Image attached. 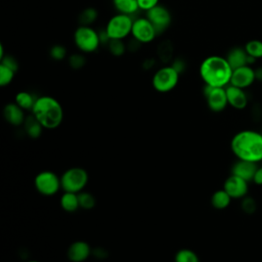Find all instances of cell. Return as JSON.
<instances>
[{
  "instance_id": "4316f807",
  "label": "cell",
  "mask_w": 262,
  "mask_h": 262,
  "mask_svg": "<svg viewBox=\"0 0 262 262\" xmlns=\"http://www.w3.org/2000/svg\"><path fill=\"white\" fill-rule=\"evenodd\" d=\"M97 10L94 7H87L83 9L79 15V23L81 26H91L97 18Z\"/></svg>"
},
{
  "instance_id": "8992f818",
  "label": "cell",
  "mask_w": 262,
  "mask_h": 262,
  "mask_svg": "<svg viewBox=\"0 0 262 262\" xmlns=\"http://www.w3.org/2000/svg\"><path fill=\"white\" fill-rule=\"evenodd\" d=\"M179 76L180 75L171 66H164L154 74L151 85L158 92H170L177 86Z\"/></svg>"
},
{
  "instance_id": "60d3db41",
  "label": "cell",
  "mask_w": 262,
  "mask_h": 262,
  "mask_svg": "<svg viewBox=\"0 0 262 262\" xmlns=\"http://www.w3.org/2000/svg\"><path fill=\"white\" fill-rule=\"evenodd\" d=\"M255 77L256 80L262 82V67H258L257 69H255Z\"/></svg>"
},
{
  "instance_id": "9c48e42d",
  "label": "cell",
  "mask_w": 262,
  "mask_h": 262,
  "mask_svg": "<svg viewBox=\"0 0 262 262\" xmlns=\"http://www.w3.org/2000/svg\"><path fill=\"white\" fill-rule=\"evenodd\" d=\"M204 95L208 107L214 113H220L228 105L225 87H212L205 85Z\"/></svg>"
},
{
  "instance_id": "7a4b0ae2",
  "label": "cell",
  "mask_w": 262,
  "mask_h": 262,
  "mask_svg": "<svg viewBox=\"0 0 262 262\" xmlns=\"http://www.w3.org/2000/svg\"><path fill=\"white\" fill-rule=\"evenodd\" d=\"M232 71L227 59L220 55H210L200 66L202 80L205 85L212 87H226L229 85Z\"/></svg>"
},
{
  "instance_id": "30bf717a",
  "label": "cell",
  "mask_w": 262,
  "mask_h": 262,
  "mask_svg": "<svg viewBox=\"0 0 262 262\" xmlns=\"http://www.w3.org/2000/svg\"><path fill=\"white\" fill-rule=\"evenodd\" d=\"M131 35L132 38L137 40L139 43L146 44L152 42L158 34L151 23L145 16L138 17L133 20Z\"/></svg>"
},
{
  "instance_id": "6da1fadb",
  "label": "cell",
  "mask_w": 262,
  "mask_h": 262,
  "mask_svg": "<svg viewBox=\"0 0 262 262\" xmlns=\"http://www.w3.org/2000/svg\"><path fill=\"white\" fill-rule=\"evenodd\" d=\"M230 148L237 160L262 162V132L255 130H242L233 135Z\"/></svg>"
},
{
  "instance_id": "5bb4252c",
  "label": "cell",
  "mask_w": 262,
  "mask_h": 262,
  "mask_svg": "<svg viewBox=\"0 0 262 262\" xmlns=\"http://www.w3.org/2000/svg\"><path fill=\"white\" fill-rule=\"evenodd\" d=\"M91 255L92 248L85 241H76L67 250V257L71 262H85Z\"/></svg>"
},
{
  "instance_id": "f546056e",
  "label": "cell",
  "mask_w": 262,
  "mask_h": 262,
  "mask_svg": "<svg viewBox=\"0 0 262 262\" xmlns=\"http://www.w3.org/2000/svg\"><path fill=\"white\" fill-rule=\"evenodd\" d=\"M15 73L16 72L11 70L10 68L0 63V86L5 87L9 85L12 82Z\"/></svg>"
},
{
  "instance_id": "44dd1931",
  "label": "cell",
  "mask_w": 262,
  "mask_h": 262,
  "mask_svg": "<svg viewBox=\"0 0 262 262\" xmlns=\"http://www.w3.org/2000/svg\"><path fill=\"white\" fill-rule=\"evenodd\" d=\"M231 200V196L222 188L213 192L211 196V205L216 210H224L230 205Z\"/></svg>"
},
{
  "instance_id": "4fadbf2b",
  "label": "cell",
  "mask_w": 262,
  "mask_h": 262,
  "mask_svg": "<svg viewBox=\"0 0 262 262\" xmlns=\"http://www.w3.org/2000/svg\"><path fill=\"white\" fill-rule=\"evenodd\" d=\"M249 182L236 175L231 174L226 178L223 189L231 196V199H243L248 194Z\"/></svg>"
},
{
  "instance_id": "4dcf8cb0",
  "label": "cell",
  "mask_w": 262,
  "mask_h": 262,
  "mask_svg": "<svg viewBox=\"0 0 262 262\" xmlns=\"http://www.w3.org/2000/svg\"><path fill=\"white\" fill-rule=\"evenodd\" d=\"M241 208L245 213L253 214L257 209V203H256L255 199H253L252 196H247L246 195L245 198L242 199Z\"/></svg>"
},
{
  "instance_id": "ac0fdd59",
  "label": "cell",
  "mask_w": 262,
  "mask_h": 262,
  "mask_svg": "<svg viewBox=\"0 0 262 262\" xmlns=\"http://www.w3.org/2000/svg\"><path fill=\"white\" fill-rule=\"evenodd\" d=\"M248 57H249V55L247 54L245 48H243V47L231 48L225 56V58L227 59L228 63L232 68V70L248 64Z\"/></svg>"
},
{
  "instance_id": "9a60e30c",
  "label": "cell",
  "mask_w": 262,
  "mask_h": 262,
  "mask_svg": "<svg viewBox=\"0 0 262 262\" xmlns=\"http://www.w3.org/2000/svg\"><path fill=\"white\" fill-rule=\"evenodd\" d=\"M228 104L235 110H244L249 102L248 95L245 89L238 88L233 85H227L225 87Z\"/></svg>"
},
{
  "instance_id": "cb8c5ba5",
  "label": "cell",
  "mask_w": 262,
  "mask_h": 262,
  "mask_svg": "<svg viewBox=\"0 0 262 262\" xmlns=\"http://www.w3.org/2000/svg\"><path fill=\"white\" fill-rule=\"evenodd\" d=\"M158 58L164 62L168 63L173 60V45L169 40L163 41L159 44L157 49Z\"/></svg>"
},
{
  "instance_id": "2e32d148",
  "label": "cell",
  "mask_w": 262,
  "mask_h": 262,
  "mask_svg": "<svg viewBox=\"0 0 262 262\" xmlns=\"http://www.w3.org/2000/svg\"><path fill=\"white\" fill-rule=\"evenodd\" d=\"M3 116L5 121L12 126L24 125V122L27 118L25 116V110H23L15 102H9L5 104L3 108Z\"/></svg>"
},
{
  "instance_id": "7402d4cb",
  "label": "cell",
  "mask_w": 262,
  "mask_h": 262,
  "mask_svg": "<svg viewBox=\"0 0 262 262\" xmlns=\"http://www.w3.org/2000/svg\"><path fill=\"white\" fill-rule=\"evenodd\" d=\"M113 4L118 13H123L130 16L139 9L137 0H113Z\"/></svg>"
},
{
  "instance_id": "74e56055",
  "label": "cell",
  "mask_w": 262,
  "mask_h": 262,
  "mask_svg": "<svg viewBox=\"0 0 262 262\" xmlns=\"http://www.w3.org/2000/svg\"><path fill=\"white\" fill-rule=\"evenodd\" d=\"M252 181L257 185H262V166L257 168Z\"/></svg>"
},
{
  "instance_id": "7bdbcfd3",
  "label": "cell",
  "mask_w": 262,
  "mask_h": 262,
  "mask_svg": "<svg viewBox=\"0 0 262 262\" xmlns=\"http://www.w3.org/2000/svg\"><path fill=\"white\" fill-rule=\"evenodd\" d=\"M261 132H262V131H261Z\"/></svg>"
},
{
  "instance_id": "b9f144b4",
  "label": "cell",
  "mask_w": 262,
  "mask_h": 262,
  "mask_svg": "<svg viewBox=\"0 0 262 262\" xmlns=\"http://www.w3.org/2000/svg\"><path fill=\"white\" fill-rule=\"evenodd\" d=\"M26 262H40V261H37V260H28Z\"/></svg>"
},
{
  "instance_id": "3957f363",
  "label": "cell",
  "mask_w": 262,
  "mask_h": 262,
  "mask_svg": "<svg viewBox=\"0 0 262 262\" xmlns=\"http://www.w3.org/2000/svg\"><path fill=\"white\" fill-rule=\"evenodd\" d=\"M32 115L44 129L53 130L60 126L63 120V110L60 102L49 95L38 96L32 108Z\"/></svg>"
},
{
  "instance_id": "1f68e13d",
  "label": "cell",
  "mask_w": 262,
  "mask_h": 262,
  "mask_svg": "<svg viewBox=\"0 0 262 262\" xmlns=\"http://www.w3.org/2000/svg\"><path fill=\"white\" fill-rule=\"evenodd\" d=\"M49 54L52 59L59 61V60L64 59V57L67 56V49L64 46H62L60 44H56L50 48Z\"/></svg>"
},
{
  "instance_id": "d6986e66",
  "label": "cell",
  "mask_w": 262,
  "mask_h": 262,
  "mask_svg": "<svg viewBox=\"0 0 262 262\" xmlns=\"http://www.w3.org/2000/svg\"><path fill=\"white\" fill-rule=\"evenodd\" d=\"M24 129L25 133L32 139H37L41 136L43 131V126L40 122L33 116H28L24 122Z\"/></svg>"
},
{
  "instance_id": "836d02e7",
  "label": "cell",
  "mask_w": 262,
  "mask_h": 262,
  "mask_svg": "<svg viewBox=\"0 0 262 262\" xmlns=\"http://www.w3.org/2000/svg\"><path fill=\"white\" fill-rule=\"evenodd\" d=\"M171 67L179 74L181 75L185 69H186V62L182 57H176L173 58V60L171 61Z\"/></svg>"
},
{
  "instance_id": "f35d334b",
  "label": "cell",
  "mask_w": 262,
  "mask_h": 262,
  "mask_svg": "<svg viewBox=\"0 0 262 262\" xmlns=\"http://www.w3.org/2000/svg\"><path fill=\"white\" fill-rule=\"evenodd\" d=\"M140 45H141V43H139L137 40L132 38V40H130V42L127 44V49L131 50V51H135L140 47Z\"/></svg>"
},
{
  "instance_id": "603a6c76",
  "label": "cell",
  "mask_w": 262,
  "mask_h": 262,
  "mask_svg": "<svg viewBox=\"0 0 262 262\" xmlns=\"http://www.w3.org/2000/svg\"><path fill=\"white\" fill-rule=\"evenodd\" d=\"M36 99L37 97H35L31 92L19 91L16 93L14 97V102L25 111H28V110L32 111Z\"/></svg>"
},
{
  "instance_id": "d6a6232c",
  "label": "cell",
  "mask_w": 262,
  "mask_h": 262,
  "mask_svg": "<svg viewBox=\"0 0 262 262\" xmlns=\"http://www.w3.org/2000/svg\"><path fill=\"white\" fill-rule=\"evenodd\" d=\"M85 63H86V58L83 54L75 53L69 57V64L74 70L82 69L85 66Z\"/></svg>"
},
{
  "instance_id": "e0dca14e",
  "label": "cell",
  "mask_w": 262,
  "mask_h": 262,
  "mask_svg": "<svg viewBox=\"0 0 262 262\" xmlns=\"http://www.w3.org/2000/svg\"><path fill=\"white\" fill-rule=\"evenodd\" d=\"M257 168L258 166L256 163L237 160L231 168V174L236 175L249 182L253 180V177Z\"/></svg>"
},
{
  "instance_id": "83f0119b",
  "label": "cell",
  "mask_w": 262,
  "mask_h": 262,
  "mask_svg": "<svg viewBox=\"0 0 262 262\" xmlns=\"http://www.w3.org/2000/svg\"><path fill=\"white\" fill-rule=\"evenodd\" d=\"M78 198H79V204H80L81 209L91 210L95 207L96 200H95L94 195L91 192L83 190V191L78 193Z\"/></svg>"
},
{
  "instance_id": "d590c367",
  "label": "cell",
  "mask_w": 262,
  "mask_h": 262,
  "mask_svg": "<svg viewBox=\"0 0 262 262\" xmlns=\"http://www.w3.org/2000/svg\"><path fill=\"white\" fill-rule=\"evenodd\" d=\"M159 1L160 0H137L139 9L144 11H148L149 9L159 5Z\"/></svg>"
},
{
  "instance_id": "d4e9b609",
  "label": "cell",
  "mask_w": 262,
  "mask_h": 262,
  "mask_svg": "<svg viewBox=\"0 0 262 262\" xmlns=\"http://www.w3.org/2000/svg\"><path fill=\"white\" fill-rule=\"evenodd\" d=\"M174 262H200V258L193 250L183 248L176 252Z\"/></svg>"
},
{
  "instance_id": "f1b7e54d",
  "label": "cell",
  "mask_w": 262,
  "mask_h": 262,
  "mask_svg": "<svg viewBox=\"0 0 262 262\" xmlns=\"http://www.w3.org/2000/svg\"><path fill=\"white\" fill-rule=\"evenodd\" d=\"M107 47L114 56H121L127 50V44L120 39H111L107 43Z\"/></svg>"
},
{
  "instance_id": "8fae6325",
  "label": "cell",
  "mask_w": 262,
  "mask_h": 262,
  "mask_svg": "<svg viewBox=\"0 0 262 262\" xmlns=\"http://www.w3.org/2000/svg\"><path fill=\"white\" fill-rule=\"evenodd\" d=\"M146 17L156 29L158 35L165 32L172 21V15L169 9L161 4L146 11Z\"/></svg>"
},
{
  "instance_id": "ffe728a7",
  "label": "cell",
  "mask_w": 262,
  "mask_h": 262,
  "mask_svg": "<svg viewBox=\"0 0 262 262\" xmlns=\"http://www.w3.org/2000/svg\"><path fill=\"white\" fill-rule=\"evenodd\" d=\"M59 204H60V207L63 211L68 212V213L76 212L80 208L78 193L64 191L60 196Z\"/></svg>"
},
{
  "instance_id": "5b68a950",
  "label": "cell",
  "mask_w": 262,
  "mask_h": 262,
  "mask_svg": "<svg viewBox=\"0 0 262 262\" xmlns=\"http://www.w3.org/2000/svg\"><path fill=\"white\" fill-rule=\"evenodd\" d=\"M74 42L79 50L91 53L98 49L101 44L98 32L90 26H79L74 33Z\"/></svg>"
},
{
  "instance_id": "484cf974",
  "label": "cell",
  "mask_w": 262,
  "mask_h": 262,
  "mask_svg": "<svg viewBox=\"0 0 262 262\" xmlns=\"http://www.w3.org/2000/svg\"><path fill=\"white\" fill-rule=\"evenodd\" d=\"M244 48L249 56L255 59L262 58V41L257 39L250 40L246 43Z\"/></svg>"
},
{
  "instance_id": "ab89813d",
  "label": "cell",
  "mask_w": 262,
  "mask_h": 262,
  "mask_svg": "<svg viewBox=\"0 0 262 262\" xmlns=\"http://www.w3.org/2000/svg\"><path fill=\"white\" fill-rule=\"evenodd\" d=\"M154 64H155V59L154 58H147V59H145L143 61L142 68L145 69V70H149V69H151L154 67Z\"/></svg>"
},
{
  "instance_id": "52a82bcc",
  "label": "cell",
  "mask_w": 262,
  "mask_h": 262,
  "mask_svg": "<svg viewBox=\"0 0 262 262\" xmlns=\"http://www.w3.org/2000/svg\"><path fill=\"white\" fill-rule=\"evenodd\" d=\"M133 20L130 15L118 13L112 16L105 27V31L110 39L124 40L131 34Z\"/></svg>"
},
{
  "instance_id": "8d00e7d4",
  "label": "cell",
  "mask_w": 262,
  "mask_h": 262,
  "mask_svg": "<svg viewBox=\"0 0 262 262\" xmlns=\"http://www.w3.org/2000/svg\"><path fill=\"white\" fill-rule=\"evenodd\" d=\"M92 255H93L94 257H96L97 259L102 260V259H105L108 254H107L106 249H104V248H102V247H97V248L92 249Z\"/></svg>"
},
{
  "instance_id": "ba28073f",
  "label": "cell",
  "mask_w": 262,
  "mask_h": 262,
  "mask_svg": "<svg viewBox=\"0 0 262 262\" xmlns=\"http://www.w3.org/2000/svg\"><path fill=\"white\" fill-rule=\"evenodd\" d=\"M36 190L45 196H52L61 188L60 177L52 171L44 170L39 172L34 179Z\"/></svg>"
},
{
  "instance_id": "277c9868",
  "label": "cell",
  "mask_w": 262,
  "mask_h": 262,
  "mask_svg": "<svg viewBox=\"0 0 262 262\" xmlns=\"http://www.w3.org/2000/svg\"><path fill=\"white\" fill-rule=\"evenodd\" d=\"M89 180L87 171L82 167H71L60 176L61 189L63 191L79 193L84 190Z\"/></svg>"
},
{
  "instance_id": "e575fe53",
  "label": "cell",
  "mask_w": 262,
  "mask_h": 262,
  "mask_svg": "<svg viewBox=\"0 0 262 262\" xmlns=\"http://www.w3.org/2000/svg\"><path fill=\"white\" fill-rule=\"evenodd\" d=\"M0 60H1L0 63L6 66V67H8V68H10V69L13 70L14 72H17V70H18V63H17V60H16L13 56H11V55H6V56H5V55H4Z\"/></svg>"
},
{
  "instance_id": "7c38bea8",
  "label": "cell",
  "mask_w": 262,
  "mask_h": 262,
  "mask_svg": "<svg viewBox=\"0 0 262 262\" xmlns=\"http://www.w3.org/2000/svg\"><path fill=\"white\" fill-rule=\"evenodd\" d=\"M255 81V69H253L249 64H246L232 71L230 85L236 86L242 89H246L250 87Z\"/></svg>"
}]
</instances>
